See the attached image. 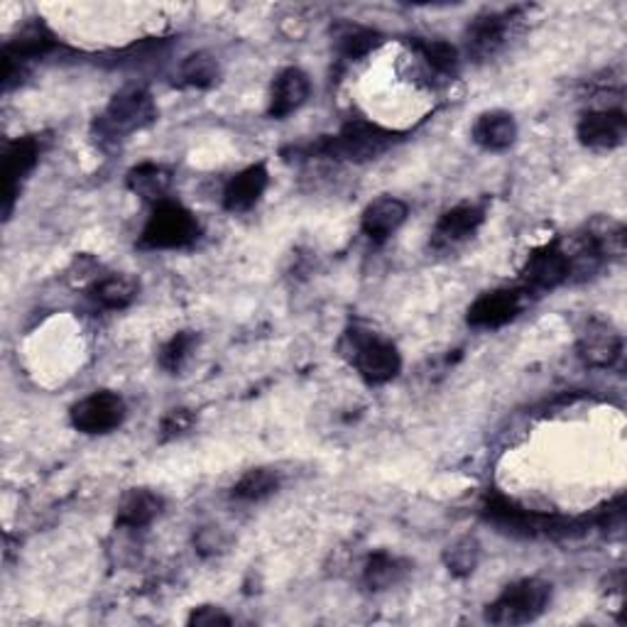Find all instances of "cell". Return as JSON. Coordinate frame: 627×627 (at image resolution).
I'll list each match as a JSON object with an SVG mask.
<instances>
[{
  "label": "cell",
  "mask_w": 627,
  "mask_h": 627,
  "mask_svg": "<svg viewBox=\"0 0 627 627\" xmlns=\"http://www.w3.org/2000/svg\"><path fill=\"white\" fill-rule=\"evenodd\" d=\"M483 515L495 527H501L515 537H542V539H566L584 534L588 530V522L584 520H568L559 515L534 513V510L520 507L505 497H491L485 503Z\"/></svg>",
  "instance_id": "6da1fadb"
},
{
  "label": "cell",
  "mask_w": 627,
  "mask_h": 627,
  "mask_svg": "<svg viewBox=\"0 0 627 627\" xmlns=\"http://www.w3.org/2000/svg\"><path fill=\"white\" fill-rule=\"evenodd\" d=\"M552 600V586L542 578H522L507 586L501 598L493 600L485 610V620L493 625L513 627L537 620Z\"/></svg>",
  "instance_id": "7a4b0ae2"
},
{
  "label": "cell",
  "mask_w": 627,
  "mask_h": 627,
  "mask_svg": "<svg viewBox=\"0 0 627 627\" xmlns=\"http://www.w3.org/2000/svg\"><path fill=\"white\" fill-rule=\"evenodd\" d=\"M202 226L196 216L177 202H157L153 216L143 228L141 246L150 250H177L187 248L199 238Z\"/></svg>",
  "instance_id": "3957f363"
},
{
  "label": "cell",
  "mask_w": 627,
  "mask_h": 627,
  "mask_svg": "<svg viewBox=\"0 0 627 627\" xmlns=\"http://www.w3.org/2000/svg\"><path fill=\"white\" fill-rule=\"evenodd\" d=\"M394 141H398V135L386 131V127L366 121H356L348 123L339 135L323 137V141H319L317 145H311V153L331 160L366 162L386 153Z\"/></svg>",
  "instance_id": "277c9868"
},
{
  "label": "cell",
  "mask_w": 627,
  "mask_h": 627,
  "mask_svg": "<svg viewBox=\"0 0 627 627\" xmlns=\"http://www.w3.org/2000/svg\"><path fill=\"white\" fill-rule=\"evenodd\" d=\"M343 351L351 358L358 373H361L368 382H390L400 376L402 370V358L390 341L380 339L376 333L368 331H348L343 341Z\"/></svg>",
  "instance_id": "5b68a950"
},
{
  "label": "cell",
  "mask_w": 627,
  "mask_h": 627,
  "mask_svg": "<svg viewBox=\"0 0 627 627\" xmlns=\"http://www.w3.org/2000/svg\"><path fill=\"white\" fill-rule=\"evenodd\" d=\"M153 121H155L153 96L141 86H127L121 91V94L113 96L106 113L96 121V127L103 137H123L135 131H143V127Z\"/></svg>",
  "instance_id": "8992f818"
},
{
  "label": "cell",
  "mask_w": 627,
  "mask_h": 627,
  "mask_svg": "<svg viewBox=\"0 0 627 627\" xmlns=\"http://www.w3.org/2000/svg\"><path fill=\"white\" fill-rule=\"evenodd\" d=\"M125 420V402L121 394L101 390L89 394L72 408V424L84 434H109Z\"/></svg>",
  "instance_id": "52a82bcc"
},
{
  "label": "cell",
  "mask_w": 627,
  "mask_h": 627,
  "mask_svg": "<svg viewBox=\"0 0 627 627\" xmlns=\"http://www.w3.org/2000/svg\"><path fill=\"white\" fill-rule=\"evenodd\" d=\"M525 289H493L473 301L469 309V323L475 329H501L525 309Z\"/></svg>",
  "instance_id": "ba28073f"
},
{
  "label": "cell",
  "mask_w": 627,
  "mask_h": 627,
  "mask_svg": "<svg viewBox=\"0 0 627 627\" xmlns=\"http://www.w3.org/2000/svg\"><path fill=\"white\" fill-rule=\"evenodd\" d=\"M627 133V121L623 109H598L584 113L578 121L576 135L586 147L594 150H613L623 145Z\"/></svg>",
  "instance_id": "9c48e42d"
},
{
  "label": "cell",
  "mask_w": 627,
  "mask_h": 627,
  "mask_svg": "<svg viewBox=\"0 0 627 627\" xmlns=\"http://www.w3.org/2000/svg\"><path fill=\"white\" fill-rule=\"evenodd\" d=\"M517 13L520 10H507V13H487L475 20L469 28V54L475 60H491L501 52L517 22Z\"/></svg>",
  "instance_id": "30bf717a"
},
{
  "label": "cell",
  "mask_w": 627,
  "mask_h": 627,
  "mask_svg": "<svg viewBox=\"0 0 627 627\" xmlns=\"http://www.w3.org/2000/svg\"><path fill=\"white\" fill-rule=\"evenodd\" d=\"M40 157V143L34 137H20L6 150L3 155V212L6 218L13 212V204L18 199L22 179L38 165Z\"/></svg>",
  "instance_id": "8fae6325"
},
{
  "label": "cell",
  "mask_w": 627,
  "mask_h": 627,
  "mask_svg": "<svg viewBox=\"0 0 627 627\" xmlns=\"http://www.w3.org/2000/svg\"><path fill=\"white\" fill-rule=\"evenodd\" d=\"M623 353V336L606 321H590L578 336V356L590 368H610Z\"/></svg>",
  "instance_id": "7c38bea8"
},
{
  "label": "cell",
  "mask_w": 627,
  "mask_h": 627,
  "mask_svg": "<svg viewBox=\"0 0 627 627\" xmlns=\"http://www.w3.org/2000/svg\"><path fill=\"white\" fill-rule=\"evenodd\" d=\"M522 275H525V282L530 289L547 292V289H556L559 285L572 280V265H568L566 255L562 253L559 246H549L532 255Z\"/></svg>",
  "instance_id": "4fadbf2b"
},
{
  "label": "cell",
  "mask_w": 627,
  "mask_h": 627,
  "mask_svg": "<svg viewBox=\"0 0 627 627\" xmlns=\"http://www.w3.org/2000/svg\"><path fill=\"white\" fill-rule=\"evenodd\" d=\"M309 76L301 72L297 66H287L282 69L280 74H277L275 84H273V96H270V119L282 121L287 115L297 113L301 106H305L307 99H309Z\"/></svg>",
  "instance_id": "5bb4252c"
},
{
  "label": "cell",
  "mask_w": 627,
  "mask_h": 627,
  "mask_svg": "<svg viewBox=\"0 0 627 627\" xmlns=\"http://www.w3.org/2000/svg\"><path fill=\"white\" fill-rule=\"evenodd\" d=\"M267 184H270V174H267L265 165H250L238 172L236 177H230V182L226 184L224 192L226 212L234 214L250 212V208L260 202Z\"/></svg>",
  "instance_id": "9a60e30c"
},
{
  "label": "cell",
  "mask_w": 627,
  "mask_h": 627,
  "mask_svg": "<svg viewBox=\"0 0 627 627\" xmlns=\"http://www.w3.org/2000/svg\"><path fill=\"white\" fill-rule=\"evenodd\" d=\"M410 216V208L404 202L394 199V196H380V199L370 202L363 212L361 226L363 234L373 240H386L394 230H398Z\"/></svg>",
  "instance_id": "2e32d148"
},
{
  "label": "cell",
  "mask_w": 627,
  "mask_h": 627,
  "mask_svg": "<svg viewBox=\"0 0 627 627\" xmlns=\"http://www.w3.org/2000/svg\"><path fill=\"white\" fill-rule=\"evenodd\" d=\"M473 141L491 153H503L517 141V123L507 111H487L473 123Z\"/></svg>",
  "instance_id": "e0dca14e"
},
{
  "label": "cell",
  "mask_w": 627,
  "mask_h": 627,
  "mask_svg": "<svg viewBox=\"0 0 627 627\" xmlns=\"http://www.w3.org/2000/svg\"><path fill=\"white\" fill-rule=\"evenodd\" d=\"M483 220H485L483 208L473 204L454 206L451 212L439 218V224L434 228V243L436 246H454V243L471 238L475 230L481 228Z\"/></svg>",
  "instance_id": "ac0fdd59"
},
{
  "label": "cell",
  "mask_w": 627,
  "mask_h": 627,
  "mask_svg": "<svg viewBox=\"0 0 627 627\" xmlns=\"http://www.w3.org/2000/svg\"><path fill=\"white\" fill-rule=\"evenodd\" d=\"M162 507H165V501L147 487H135V491L127 493L123 497V503L119 507V525L127 527V530H141L147 527L150 522L155 517H160Z\"/></svg>",
  "instance_id": "d6986e66"
},
{
  "label": "cell",
  "mask_w": 627,
  "mask_h": 627,
  "mask_svg": "<svg viewBox=\"0 0 627 627\" xmlns=\"http://www.w3.org/2000/svg\"><path fill=\"white\" fill-rule=\"evenodd\" d=\"M586 238L600 260H618L625 255L627 234L625 226L613 216H596L586 228Z\"/></svg>",
  "instance_id": "ffe728a7"
},
{
  "label": "cell",
  "mask_w": 627,
  "mask_h": 627,
  "mask_svg": "<svg viewBox=\"0 0 627 627\" xmlns=\"http://www.w3.org/2000/svg\"><path fill=\"white\" fill-rule=\"evenodd\" d=\"M410 572V564L400 559V556H392L388 552H378L368 559L366 564V586L373 588V590H388L392 586H398L400 580L408 576Z\"/></svg>",
  "instance_id": "44dd1931"
},
{
  "label": "cell",
  "mask_w": 627,
  "mask_h": 627,
  "mask_svg": "<svg viewBox=\"0 0 627 627\" xmlns=\"http://www.w3.org/2000/svg\"><path fill=\"white\" fill-rule=\"evenodd\" d=\"M169 172L157 165H141L127 174V189L133 194L143 196L147 202H165V194L169 189Z\"/></svg>",
  "instance_id": "7402d4cb"
},
{
  "label": "cell",
  "mask_w": 627,
  "mask_h": 627,
  "mask_svg": "<svg viewBox=\"0 0 627 627\" xmlns=\"http://www.w3.org/2000/svg\"><path fill=\"white\" fill-rule=\"evenodd\" d=\"M137 292H141V285H137L133 277H127V275L101 277V280L94 285V297L99 305L106 309L131 307Z\"/></svg>",
  "instance_id": "603a6c76"
},
{
  "label": "cell",
  "mask_w": 627,
  "mask_h": 627,
  "mask_svg": "<svg viewBox=\"0 0 627 627\" xmlns=\"http://www.w3.org/2000/svg\"><path fill=\"white\" fill-rule=\"evenodd\" d=\"M378 44H380V34L361 25H343L339 28V32H336V52H339L343 60L351 62L363 60V56L373 52Z\"/></svg>",
  "instance_id": "cb8c5ba5"
},
{
  "label": "cell",
  "mask_w": 627,
  "mask_h": 627,
  "mask_svg": "<svg viewBox=\"0 0 627 627\" xmlns=\"http://www.w3.org/2000/svg\"><path fill=\"white\" fill-rule=\"evenodd\" d=\"M280 487V473L273 469H253L234 485V497L243 503H258Z\"/></svg>",
  "instance_id": "d4e9b609"
},
{
  "label": "cell",
  "mask_w": 627,
  "mask_h": 627,
  "mask_svg": "<svg viewBox=\"0 0 627 627\" xmlns=\"http://www.w3.org/2000/svg\"><path fill=\"white\" fill-rule=\"evenodd\" d=\"M179 74H182V81L187 86L212 89L218 81V76H220V66H218L214 54L194 52V54L187 56V60H184Z\"/></svg>",
  "instance_id": "484cf974"
},
{
  "label": "cell",
  "mask_w": 627,
  "mask_h": 627,
  "mask_svg": "<svg viewBox=\"0 0 627 627\" xmlns=\"http://www.w3.org/2000/svg\"><path fill=\"white\" fill-rule=\"evenodd\" d=\"M417 52L422 54V60L434 69L439 74H454L459 66V52L454 44L444 40H422L414 44Z\"/></svg>",
  "instance_id": "4316f807"
},
{
  "label": "cell",
  "mask_w": 627,
  "mask_h": 627,
  "mask_svg": "<svg viewBox=\"0 0 627 627\" xmlns=\"http://www.w3.org/2000/svg\"><path fill=\"white\" fill-rule=\"evenodd\" d=\"M196 341L199 339H196L194 331H179L177 336H172V339L162 346L160 366L169 370V373H179L184 363L189 361V356L194 353Z\"/></svg>",
  "instance_id": "83f0119b"
},
{
  "label": "cell",
  "mask_w": 627,
  "mask_h": 627,
  "mask_svg": "<svg viewBox=\"0 0 627 627\" xmlns=\"http://www.w3.org/2000/svg\"><path fill=\"white\" fill-rule=\"evenodd\" d=\"M479 556H481L479 542L466 537V539H459L456 544H451L444 554V562L449 566V572L454 576H469L473 574V568L479 566Z\"/></svg>",
  "instance_id": "f1b7e54d"
},
{
  "label": "cell",
  "mask_w": 627,
  "mask_h": 627,
  "mask_svg": "<svg viewBox=\"0 0 627 627\" xmlns=\"http://www.w3.org/2000/svg\"><path fill=\"white\" fill-rule=\"evenodd\" d=\"M194 422H196V420H194L192 410H184V408L169 410V412L165 414V420H162V424H160L162 439L169 441V439H177V436H182V434H187L189 429L194 426Z\"/></svg>",
  "instance_id": "f546056e"
},
{
  "label": "cell",
  "mask_w": 627,
  "mask_h": 627,
  "mask_svg": "<svg viewBox=\"0 0 627 627\" xmlns=\"http://www.w3.org/2000/svg\"><path fill=\"white\" fill-rule=\"evenodd\" d=\"M189 625H196V627L230 625V618H228V615H226L224 610H220V608L204 606V608H196V610L189 615Z\"/></svg>",
  "instance_id": "4dcf8cb0"
}]
</instances>
